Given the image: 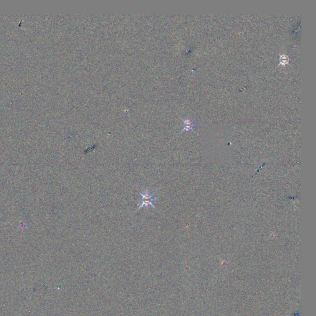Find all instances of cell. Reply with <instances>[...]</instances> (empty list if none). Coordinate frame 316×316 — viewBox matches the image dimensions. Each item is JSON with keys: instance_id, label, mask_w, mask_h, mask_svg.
I'll return each mask as SVG.
<instances>
[{"instance_id": "obj_1", "label": "cell", "mask_w": 316, "mask_h": 316, "mask_svg": "<svg viewBox=\"0 0 316 316\" xmlns=\"http://www.w3.org/2000/svg\"><path fill=\"white\" fill-rule=\"evenodd\" d=\"M158 189L159 188H158L156 191H154L152 194L148 192L147 188H145L143 192L139 191V193L141 196V199L139 200V203L138 204V208L136 211L140 210L141 208H148V206H152L154 209H156V206L153 204V202L155 201L157 199V198L154 196V194H155Z\"/></svg>"}, {"instance_id": "obj_2", "label": "cell", "mask_w": 316, "mask_h": 316, "mask_svg": "<svg viewBox=\"0 0 316 316\" xmlns=\"http://www.w3.org/2000/svg\"><path fill=\"white\" fill-rule=\"evenodd\" d=\"M280 63L279 64V65H282V66H285L286 64H288L289 63V57L287 55L285 54H280Z\"/></svg>"}, {"instance_id": "obj_3", "label": "cell", "mask_w": 316, "mask_h": 316, "mask_svg": "<svg viewBox=\"0 0 316 316\" xmlns=\"http://www.w3.org/2000/svg\"><path fill=\"white\" fill-rule=\"evenodd\" d=\"M184 128L183 130H188L190 129H191L192 128V125H191V122H190V120H184Z\"/></svg>"}]
</instances>
